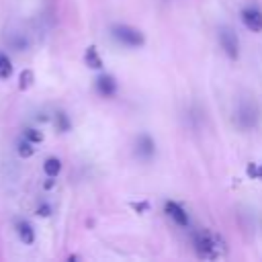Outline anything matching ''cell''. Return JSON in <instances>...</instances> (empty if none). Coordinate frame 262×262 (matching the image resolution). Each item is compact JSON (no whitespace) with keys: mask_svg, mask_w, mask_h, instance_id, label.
I'll return each instance as SVG.
<instances>
[{"mask_svg":"<svg viewBox=\"0 0 262 262\" xmlns=\"http://www.w3.org/2000/svg\"><path fill=\"white\" fill-rule=\"evenodd\" d=\"M190 242H193V250L199 258L205 260H217L219 256L225 254V242L221 240L219 234L209 232V230H197L190 236Z\"/></svg>","mask_w":262,"mask_h":262,"instance_id":"cell-1","label":"cell"},{"mask_svg":"<svg viewBox=\"0 0 262 262\" xmlns=\"http://www.w3.org/2000/svg\"><path fill=\"white\" fill-rule=\"evenodd\" d=\"M111 35H113V39L119 41L121 45H125V47H144L146 45V35L139 31L137 27H131V25H113L111 27Z\"/></svg>","mask_w":262,"mask_h":262,"instance_id":"cell-2","label":"cell"},{"mask_svg":"<svg viewBox=\"0 0 262 262\" xmlns=\"http://www.w3.org/2000/svg\"><path fill=\"white\" fill-rule=\"evenodd\" d=\"M217 41L223 49L225 58L232 60V62L240 60V39H238V33L232 27H221L217 31Z\"/></svg>","mask_w":262,"mask_h":262,"instance_id":"cell-3","label":"cell"},{"mask_svg":"<svg viewBox=\"0 0 262 262\" xmlns=\"http://www.w3.org/2000/svg\"><path fill=\"white\" fill-rule=\"evenodd\" d=\"M236 119H238L240 127H244V129L256 127L258 125V119H260V111L256 107V102H252V100L242 102L240 109H238V113H236Z\"/></svg>","mask_w":262,"mask_h":262,"instance_id":"cell-4","label":"cell"},{"mask_svg":"<svg viewBox=\"0 0 262 262\" xmlns=\"http://www.w3.org/2000/svg\"><path fill=\"white\" fill-rule=\"evenodd\" d=\"M135 156L139 160H144V162H150L154 158V154H156V142H154V137L150 133H139L135 137Z\"/></svg>","mask_w":262,"mask_h":262,"instance_id":"cell-5","label":"cell"},{"mask_svg":"<svg viewBox=\"0 0 262 262\" xmlns=\"http://www.w3.org/2000/svg\"><path fill=\"white\" fill-rule=\"evenodd\" d=\"M240 19L244 23V27L250 29L252 33H262V10L254 4L244 6L240 10Z\"/></svg>","mask_w":262,"mask_h":262,"instance_id":"cell-6","label":"cell"},{"mask_svg":"<svg viewBox=\"0 0 262 262\" xmlns=\"http://www.w3.org/2000/svg\"><path fill=\"white\" fill-rule=\"evenodd\" d=\"M164 213H166L174 223H176V225H180V228H188L190 219H188L186 209H184L180 203H176V201H166V203H164Z\"/></svg>","mask_w":262,"mask_h":262,"instance_id":"cell-7","label":"cell"},{"mask_svg":"<svg viewBox=\"0 0 262 262\" xmlns=\"http://www.w3.org/2000/svg\"><path fill=\"white\" fill-rule=\"evenodd\" d=\"M94 88H96V92L100 94V96H104V98H111V96H115L117 94V80H115V76H111V74H100L96 80H94Z\"/></svg>","mask_w":262,"mask_h":262,"instance_id":"cell-8","label":"cell"},{"mask_svg":"<svg viewBox=\"0 0 262 262\" xmlns=\"http://www.w3.org/2000/svg\"><path fill=\"white\" fill-rule=\"evenodd\" d=\"M84 64L88 66L90 70H102L104 62H102V58L98 54L96 45H88V47H86V51H84Z\"/></svg>","mask_w":262,"mask_h":262,"instance_id":"cell-9","label":"cell"},{"mask_svg":"<svg viewBox=\"0 0 262 262\" xmlns=\"http://www.w3.org/2000/svg\"><path fill=\"white\" fill-rule=\"evenodd\" d=\"M16 234H19V240L25 244V246L35 244V230H33V225L29 221L21 219L19 223H16Z\"/></svg>","mask_w":262,"mask_h":262,"instance_id":"cell-10","label":"cell"},{"mask_svg":"<svg viewBox=\"0 0 262 262\" xmlns=\"http://www.w3.org/2000/svg\"><path fill=\"white\" fill-rule=\"evenodd\" d=\"M62 168H64V164H62V160L58 158V156H49V158H45V162H43V172H45V176L58 178L60 172H62Z\"/></svg>","mask_w":262,"mask_h":262,"instance_id":"cell-11","label":"cell"},{"mask_svg":"<svg viewBox=\"0 0 262 262\" xmlns=\"http://www.w3.org/2000/svg\"><path fill=\"white\" fill-rule=\"evenodd\" d=\"M54 125H56V129L60 133H68V131H72V119H70V115L66 111H56Z\"/></svg>","mask_w":262,"mask_h":262,"instance_id":"cell-12","label":"cell"},{"mask_svg":"<svg viewBox=\"0 0 262 262\" xmlns=\"http://www.w3.org/2000/svg\"><path fill=\"white\" fill-rule=\"evenodd\" d=\"M14 72L12 68V60L8 58V54H4V51H0V80H8Z\"/></svg>","mask_w":262,"mask_h":262,"instance_id":"cell-13","label":"cell"},{"mask_svg":"<svg viewBox=\"0 0 262 262\" xmlns=\"http://www.w3.org/2000/svg\"><path fill=\"white\" fill-rule=\"evenodd\" d=\"M35 152H37V148H35V144L27 142L25 137H23V139H19V144H16V154H19L23 160H29V158H33V156H35Z\"/></svg>","mask_w":262,"mask_h":262,"instance_id":"cell-14","label":"cell"},{"mask_svg":"<svg viewBox=\"0 0 262 262\" xmlns=\"http://www.w3.org/2000/svg\"><path fill=\"white\" fill-rule=\"evenodd\" d=\"M35 84V72H33V70L31 68H25L23 70V72L19 74V90H29L31 88V86Z\"/></svg>","mask_w":262,"mask_h":262,"instance_id":"cell-15","label":"cell"},{"mask_svg":"<svg viewBox=\"0 0 262 262\" xmlns=\"http://www.w3.org/2000/svg\"><path fill=\"white\" fill-rule=\"evenodd\" d=\"M23 137L27 139V142H31V144H43V139H45V133L41 131V129H35V127H25L23 129Z\"/></svg>","mask_w":262,"mask_h":262,"instance_id":"cell-16","label":"cell"},{"mask_svg":"<svg viewBox=\"0 0 262 262\" xmlns=\"http://www.w3.org/2000/svg\"><path fill=\"white\" fill-rule=\"evenodd\" d=\"M129 207L133 209V211H135L137 215H146V213L150 211V207H152V205H150V201H131Z\"/></svg>","mask_w":262,"mask_h":262,"instance_id":"cell-17","label":"cell"},{"mask_svg":"<svg viewBox=\"0 0 262 262\" xmlns=\"http://www.w3.org/2000/svg\"><path fill=\"white\" fill-rule=\"evenodd\" d=\"M51 213H54V207H51L49 203H41L37 209H35V215H37V217H43V219L51 217Z\"/></svg>","mask_w":262,"mask_h":262,"instance_id":"cell-18","label":"cell"},{"mask_svg":"<svg viewBox=\"0 0 262 262\" xmlns=\"http://www.w3.org/2000/svg\"><path fill=\"white\" fill-rule=\"evenodd\" d=\"M246 174H248V178L256 180V174H258V164H256V162H250V164L246 166Z\"/></svg>","mask_w":262,"mask_h":262,"instance_id":"cell-19","label":"cell"},{"mask_svg":"<svg viewBox=\"0 0 262 262\" xmlns=\"http://www.w3.org/2000/svg\"><path fill=\"white\" fill-rule=\"evenodd\" d=\"M56 182H58V180H56L54 176H47V178H45V182H43V190H51V188L56 186Z\"/></svg>","mask_w":262,"mask_h":262,"instance_id":"cell-20","label":"cell"},{"mask_svg":"<svg viewBox=\"0 0 262 262\" xmlns=\"http://www.w3.org/2000/svg\"><path fill=\"white\" fill-rule=\"evenodd\" d=\"M37 121H39V123H47L49 117H47L45 113H39V115H37Z\"/></svg>","mask_w":262,"mask_h":262,"instance_id":"cell-21","label":"cell"},{"mask_svg":"<svg viewBox=\"0 0 262 262\" xmlns=\"http://www.w3.org/2000/svg\"><path fill=\"white\" fill-rule=\"evenodd\" d=\"M256 180H262V164H258V174H256Z\"/></svg>","mask_w":262,"mask_h":262,"instance_id":"cell-22","label":"cell"}]
</instances>
